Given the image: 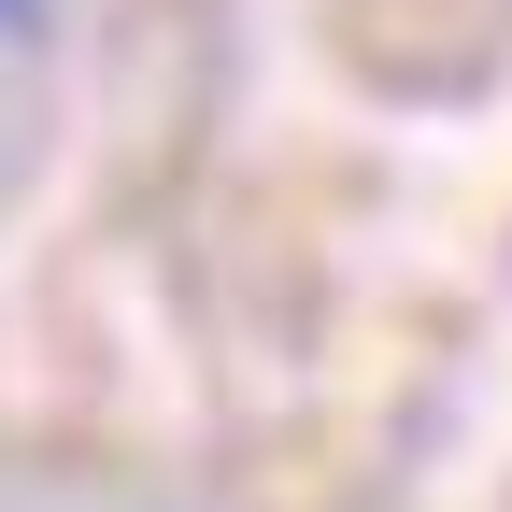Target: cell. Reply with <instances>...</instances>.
<instances>
[{
  "mask_svg": "<svg viewBox=\"0 0 512 512\" xmlns=\"http://www.w3.org/2000/svg\"><path fill=\"white\" fill-rule=\"evenodd\" d=\"M0 15H15V0H0Z\"/></svg>",
  "mask_w": 512,
  "mask_h": 512,
  "instance_id": "1",
  "label": "cell"
}]
</instances>
